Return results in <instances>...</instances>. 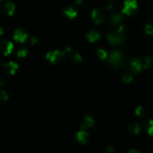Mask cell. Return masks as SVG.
I'll use <instances>...</instances> for the list:
<instances>
[{
	"mask_svg": "<svg viewBox=\"0 0 153 153\" xmlns=\"http://www.w3.org/2000/svg\"><path fill=\"white\" fill-rule=\"evenodd\" d=\"M128 153H140V152L136 149H131L128 152Z\"/></svg>",
	"mask_w": 153,
	"mask_h": 153,
	"instance_id": "cell-27",
	"label": "cell"
},
{
	"mask_svg": "<svg viewBox=\"0 0 153 153\" xmlns=\"http://www.w3.org/2000/svg\"><path fill=\"white\" fill-rule=\"evenodd\" d=\"M1 1H2V0H0V2H1Z\"/></svg>",
	"mask_w": 153,
	"mask_h": 153,
	"instance_id": "cell-31",
	"label": "cell"
},
{
	"mask_svg": "<svg viewBox=\"0 0 153 153\" xmlns=\"http://www.w3.org/2000/svg\"><path fill=\"white\" fill-rule=\"evenodd\" d=\"M109 62L115 68H120L123 63V56L121 52L117 51H113L109 57Z\"/></svg>",
	"mask_w": 153,
	"mask_h": 153,
	"instance_id": "cell-1",
	"label": "cell"
},
{
	"mask_svg": "<svg viewBox=\"0 0 153 153\" xmlns=\"http://www.w3.org/2000/svg\"><path fill=\"white\" fill-rule=\"evenodd\" d=\"M27 50L25 49V48H22V49H20V51L17 52V56L19 57V58H23V57H25L26 56V54H27Z\"/></svg>",
	"mask_w": 153,
	"mask_h": 153,
	"instance_id": "cell-24",
	"label": "cell"
},
{
	"mask_svg": "<svg viewBox=\"0 0 153 153\" xmlns=\"http://www.w3.org/2000/svg\"><path fill=\"white\" fill-rule=\"evenodd\" d=\"M97 55H98V58H100L101 59H105L107 56V53H106V51H104V50H102V49L99 50V51H98V53H97Z\"/></svg>",
	"mask_w": 153,
	"mask_h": 153,
	"instance_id": "cell-22",
	"label": "cell"
},
{
	"mask_svg": "<svg viewBox=\"0 0 153 153\" xmlns=\"http://www.w3.org/2000/svg\"><path fill=\"white\" fill-rule=\"evenodd\" d=\"M65 52L61 51H55L53 52H49L47 54V59L51 62L53 64H58L61 63L64 59Z\"/></svg>",
	"mask_w": 153,
	"mask_h": 153,
	"instance_id": "cell-4",
	"label": "cell"
},
{
	"mask_svg": "<svg viewBox=\"0 0 153 153\" xmlns=\"http://www.w3.org/2000/svg\"><path fill=\"white\" fill-rule=\"evenodd\" d=\"M0 65L2 66L4 71L7 74H15L17 68H18L17 64L14 62H9L8 63H5V64H3V63L0 62Z\"/></svg>",
	"mask_w": 153,
	"mask_h": 153,
	"instance_id": "cell-5",
	"label": "cell"
},
{
	"mask_svg": "<svg viewBox=\"0 0 153 153\" xmlns=\"http://www.w3.org/2000/svg\"><path fill=\"white\" fill-rule=\"evenodd\" d=\"M100 36H101V35H100L99 32L95 30L90 31V32L86 35V38H87V39L89 40V42H95V41H97L98 39H99Z\"/></svg>",
	"mask_w": 153,
	"mask_h": 153,
	"instance_id": "cell-14",
	"label": "cell"
},
{
	"mask_svg": "<svg viewBox=\"0 0 153 153\" xmlns=\"http://www.w3.org/2000/svg\"><path fill=\"white\" fill-rule=\"evenodd\" d=\"M137 2L136 0H126L123 8V13L126 15H133L137 9Z\"/></svg>",
	"mask_w": 153,
	"mask_h": 153,
	"instance_id": "cell-2",
	"label": "cell"
},
{
	"mask_svg": "<svg viewBox=\"0 0 153 153\" xmlns=\"http://www.w3.org/2000/svg\"><path fill=\"white\" fill-rule=\"evenodd\" d=\"M3 34H4L3 29H2V28L0 26V36H2V35H3Z\"/></svg>",
	"mask_w": 153,
	"mask_h": 153,
	"instance_id": "cell-30",
	"label": "cell"
},
{
	"mask_svg": "<svg viewBox=\"0 0 153 153\" xmlns=\"http://www.w3.org/2000/svg\"><path fill=\"white\" fill-rule=\"evenodd\" d=\"M64 14L67 17L72 19L74 18L75 17H76V15H77V11L73 8H68L65 10Z\"/></svg>",
	"mask_w": 153,
	"mask_h": 153,
	"instance_id": "cell-16",
	"label": "cell"
},
{
	"mask_svg": "<svg viewBox=\"0 0 153 153\" xmlns=\"http://www.w3.org/2000/svg\"><path fill=\"white\" fill-rule=\"evenodd\" d=\"M28 38V34L22 29H17L14 33V39L16 42L23 43Z\"/></svg>",
	"mask_w": 153,
	"mask_h": 153,
	"instance_id": "cell-9",
	"label": "cell"
},
{
	"mask_svg": "<svg viewBox=\"0 0 153 153\" xmlns=\"http://www.w3.org/2000/svg\"><path fill=\"white\" fill-rule=\"evenodd\" d=\"M82 3H83V1H82V0H76V5H81Z\"/></svg>",
	"mask_w": 153,
	"mask_h": 153,
	"instance_id": "cell-29",
	"label": "cell"
},
{
	"mask_svg": "<svg viewBox=\"0 0 153 153\" xmlns=\"http://www.w3.org/2000/svg\"><path fill=\"white\" fill-rule=\"evenodd\" d=\"M107 38L110 44L116 45L123 42L124 36H123V33L120 32L119 30H116L109 32L107 35Z\"/></svg>",
	"mask_w": 153,
	"mask_h": 153,
	"instance_id": "cell-3",
	"label": "cell"
},
{
	"mask_svg": "<svg viewBox=\"0 0 153 153\" xmlns=\"http://www.w3.org/2000/svg\"><path fill=\"white\" fill-rule=\"evenodd\" d=\"M13 48H14V45L9 41H2L0 44V50L5 56L9 55L12 52Z\"/></svg>",
	"mask_w": 153,
	"mask_h": 153,
	"instance_id": "cell-6",
	"label": "cell"
},
{
	"mask_svg": "<svg viewBox=\"0 0 153 153\" xmlns=\"http://www.w3.org/2000/svg\"><path fill=\"white\" fill-rule=\"evenodd\" d=\"M1 10L4 14L8 16H11L15 11V5L12 2H6L2 4V6H1Z\"/></svg>",
	"mask_w": 153,
	"mask_h": 153,
	"instance_id": "cell-8",
	"label": "cell"
},
{
	"mask_svg": "<svg viewBox=\"0 0 153 153\" xmlns=\"http://www.w3.org/2000/svg\"><path fill=\"white\" fill-rule=\"evenodd\" d=\"M143 67L146 69H150L153 68V57L147 56L144 59L143 63Z\"/></svg>",
	"mask_w": 153,
	"mask_h": 153,
	"instance_id": "cell-17",
	"label": "cell"
},
{
	"mask_svg": "<svg viewBox=\"0 0 153 153\" xmlns=\"http://www.w3.org/2000/svg\"><path fill=\"white\" fill-rule=\"evenodd\" d=\"M128 131L131 134H137L140 131V126L137 123H131L128 126Z\"/></svg>",
	"mask_w": 153,
	"mask_h": 153,
	"instance_id": "cell-15",
	"label": "cell"
},
{
	"mask_svg": "<svg viewBox=\"0 0 153 153\" xmlns=\"http://www.w3.org/2000/svg\"><path fill=\"white\" fill-rule=\"evenodd\" d=\"M30 42H31V44H32V45H35V44H36L37 42H38V39H37L35 37H32V38H31Z\"/></svg>",
	"mask_w": 153,
	"mask_h": 153,
	"instance_id": "cell-26",
	"label": "cell"
},
{
	"mask_svg": "<svg viewBox=\"0 0 153 153\" xmlns=\"http://www.w3.org/2000/svg\"><path fill=\"white\" fill-rule=\"evenodd\" d=\"M123 21V17L121 14L117 12L113 13L110 17V22L114 25H118Z\"/></svg>",
	"mask_w": 153,
	"mask_h": 153,
	"instance_id": "cell-13",
	"label": "cell"
},
{
	"mask_svg": "<svg viewBox=\"0 0 153 153\" xmlns=\"http://www.w3.org/2000/svg\"><path fill=\"white\" fill-rule=\"evenodd\" d=\"M4 84H5V80H4L3 79L0 78V86H3Z\"/></svg>",
	"mask_w": 153,
	"mask_h": 153,
	"instance_id": "cell-28",
	"label": "cell"
},
{
	"mask_svg": "<svg viewBox=\"0 0 153 153\" xmlns=\"http://www.w3.org/2000/svg\"><path fill=\"white\" fill-rule=\"evenodd\" d=\"M135 112H136L137 116L140 117V118H143L146 116V110L143 107H138L135 110Z\"/></svg>",
	"mask_w": 153,
	"mask_h": 153,
	"instance_id": "cell-21",
	"label": "cell"
},
{
	"mask_svg": "<svg viewBox=\"0 0 153 153\" xmlns=\"http://www.w3.org/2000/svg\"><path fill=\"white\" fill-rule=\"evenodd\" d=\"M146 128L149 134L153 136V120H150L147 122Z\"/></svg>",
	"mask_w": 153,
	"mask_h": 153,
	"instance_id": "cell-20",
	"label": "cell"
},
{
	"mask_svg": "<svg viewBox=\"0 0 153 153\" xmlns=\"http://www.w3.org/2000/svg\"><path fill=\"white\" fill-rule=\"evenodd\" d=\"M70 53V57L71 59V61L73 62L76 63L79 62L81 61L82 57L80 56V55L79 53Z\"/></svg>",
	"mask_w": 153,
	"mask_h": 153,
	"instance_id": "cell-18",
	"label": "cell"
},
{
	"mask_svg": "<svg viewBox=\"0 0 153 153\" xmlns=\"http://www.w3.org/2000/svg\"><path fill=\"white\" fill-rule=\"evenodd\" d=\"M143 63L141 62L139 59H134L130 64V68L132 72L134 73H138L143 69Z\"/></svg>",
	"mask_w": 153,
	"mask_h": 153,
	"instance_id": "cell-10",
	"label": "cell"
},
{
	"mask_svg": "<svg viewBox=\"0 0 153 153\" xmlns=\"http://www.w3.org/2000/svg\"><path fill=\"white\" fill-rule=\"evenodd\" d=\"M8 99V95L5 91H0V101H5Z\"/></svg>",
	"mask_w": 153,
	"mask_h": 153,
	"instance_id": "cell-25",
	"label": "cell"
},
{
	"mask_svg": "<svg viewBox=\"0 0 153 153\" xmlns=\"http://www.w3.org/2000/svg\"><path fill=\"white\" fill-rule=\"evenodd\" d=\"M92 17L93 19V21L96 24H100V23H102L104 21L105 15H104V13L101 10L95 9L93 10L92 13Z\"/></svg>",
	"mask_w": 153,
	"mask_h": 153,
	"instance_id": "cell-7",
	"label": "cell"
},
{
	"mask_svg": "<svg viewBox=\"0 0 153 153\" xmlns=\"http://www.w3.org/2000/svg\"><path fill=\"white\" fill-rule=\"evenodd\" d=\"M145 31L148 35H153V23H148L145 27Z\"/></svg>",
	"mask_w": 153,
	"mask_h": 153,
	"instance_id": "cell-23",
	"label": "cell"
},
{
	"mask_svg": "<svg viewBox=\"0 0 153 153\" xmlns=\"http://www.w3.org/2000/svg\"><path fill=\"white\" fill-rule=\"evenodd\" d=\"M89 139V134L85 130H81L76 134V140L80 143H86Z\"/></svg>",
	"mask_w": 153,
	"mask_h": 153,
	"instance_id": "cell-12",
	"label": "cell"
},
{
	"mask_svg": "<svg viewBox=\"0 0 153 153\" xmlns=\"http://www.w3.org/2000/svg\"><path fill=\"white\" fill-rule=\"evenodd\" d=\"M94 124H95V120H93V118L89 116H86L81 124V128L83 130H86V129L93 126Z\"/></svg>",
	"mask_w": 153,
	"mask_h": 153,
	"instance_id": "cell-11",
	"label": "cell"
},
{
	"mask_svg": "<svg viewBox=\"0 0 153 153\" xmlns=\"http://www.w3.org/2000/svg\"><path fill=\"white\" fill-rule=\"evenodd\" d=\"M133 78V74L131 73V72H128V73L125 74V75L123 77V80L125 83H130V82L132 81Z\"/></svg>",
	"mask_w": 153,
	"mask_h": 153,
	"instance_id": "cell-19",
	"label": "cell"
}]
</instances>
